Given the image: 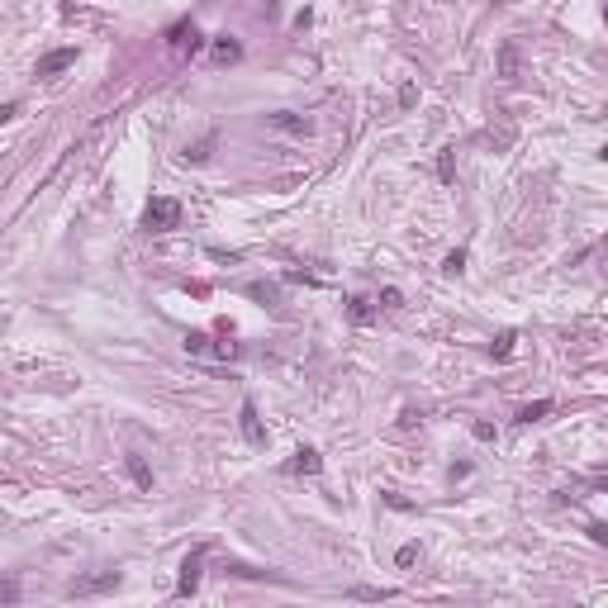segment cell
Returning <instances> with one entry per match:
<instances>
[{
	"label": "cell",
	"instance_id": "6da1fadb",
	"mask_svg": "<svg viewBox=\"0 0 608 608\" xmlns=\"http://www.w3.org/2000/svg\"><path fill=\"white\" fill-rule=\"evenodd\" d=\"M181 224V200H171V195H157V200H147L143 209V228L147 233H167V228Z\"/></svg>",
	"mask_w": 608,
	"mask_h": 608
},
{
	"label": "cell",
	"instance_id": "7a4b0ae2",
	"mask_svg": "<svg viewBox=\"0 0 608 608\" xmlns=\"http://www.w3.org/2000/svg\"><path fill=\"white\" fill-rule=\"evenodd\" d=\"M200 565H205V546H195L191 556L181 561V580H176V599H191L200 590Z\"/></svg>",
	"mask_w": 608,
	"mask_h": 608
},
{
	"label": "cell",
	"instance_id": "3957f363",
	"mask_svg": "<svg viewBox=\"0 0 608 608\" xmlns=\"http://www.w3.org/2000/svg\"><path fill=\"white\" fill-rule=\"evenodd\" d=\"M186 352L191 356H238V342H209L205 333H186Z\"/></svg>",
	"mask_w": 608,
	"mask_h": 608
},
{
	"label": "cell",
	"instance_id": "277c9868",
	"mask_svg": "<svg viewBox=\"0 0 608 608\" xmlns=\"http://www.w3.org/2000/svg\"><path fill=\"white\" fill-rule=\"evenodd\" d=\"M238 423H242V437H247L252 447H266V428H261V418H257V404H252V400H242Z\"/></svg>",
	"mask_w": 608,
	"mask_h": 608
},
{
	"label": "cell",
	"instance_id": "5b68a950",
	"mask_svg": "<svg viewBox=\"0 0 608 608\" xmlns=\"http://www.w3.org/2000/svg\"><path fill=\"white\" fill-rule=\"evenodd\" d=\"M518 62H523V57H518V38H504V43H499V57H495L499 77H504V81H518Z\"/></svg>",
	"mask_w": 608,
	"mask_h": 608
},
{
	"label": "cell",
	"instance_id": "8992f818",
	"mask_svg": "<svg viewBox=\"0 0 608 608\" xmlns=\"http://www.w3.org/2000/svg\"><path fill=\"white\" fill-rule=\"evenodd\" d=\"M286 471H290V475H319V471H323V456H319L314 447H300V451H295V461H290Z\"/></svg>",
	"mask_w": 608,
	"mask_h": 608
},
{
	"label": "cell",
	"instance_id": "52a82bcc",
	"mask_svg": "<svg viewBox=\"0 0 608 608\" xmlns=\"http://www.w3.org/2000/svg\"><path fill=\"white\" fill-rule=\"evenodd\" d=\"M72 62H77V48H57V52H48V57H38V77H57V72H67Z\"/></svg>",
	"mask_w": 608,
	"mask_h": 608
},
{
	"label": "cell",
	"instance_id": "ba28073f",
	"mask_svg": "<svg viewBox=\"0 0 608 608\" xmlns=\"http://www.w3.org/2000/svg\"><path fill=\"white\" fill-rule=\"evenodd\" d=\"M119 585V570H100V575H86L72 585V594H100V590H114Z\"/></svg>",
	"mask_w": 608,
	"mask_h": 608
},
{
	"label": "cell",
	"instance_id": "9c48e42d",
	"mask_svg": "<svg viewBox=\"0 0 608 608\" xmlns=\"http://www.w3.org/2000/svg\"><path fill=\"white\" fill-rule=\"evenodd\" d=\"M167 38H171V43H176V48H200V29H195L191 19H186V24H171V29H167Z\"/></svg>",
	"mask_w": 608,
	"mask_h": 608
},
{
	"label": "cell",
	"instance_id": "30bf717a",
	"mask_svg": "<svg viewBox=\"0 0 608 608\" xmlns=\"http://www.w3.org/2000/svg\"><path fill=\"white\" fill-rule=\"evenodd\" d=\"M347 319L352 323H371L376 319V304H371L366 295H352V300H347Z\"/></svg>",
	"mask_w": 608,
	"mask_h": 608
},
{
	"label": "cell",
	"instance_id": "8fae6325",
	"mask_svg": "<svg viewBox=\"0 0 608 608\" xmlns=\"http://www.w3.org/2000/svg\"><path fill=\"white\" fill-rule=\"evenodd\" d=\"M266 124L271 128H286V133H309V119H300V114H271V119H266Z\"/></svg>",
	"mask_w": 608,
	"mask_h": 608
},
{
	"label": "cell",
	"instance_id": "7c38bea8",
	"mask_svg": "<svg viewBox=\"0 0 608 608\" xmlns=\"http://www.w3.org/2000/svg\"><path fill=\"white\" fill-rule=\"evenodd\" d=\"M551 409H556L551 400H532V404H523V409H518V423H537V418H546Z\"/></svg>",
	"mask_w": 608,
	"mask_h": 608
},
{
	"label": "cell",
	"instance_id": "4fadbf2b",
	"mask_svg": "<svg viewBox=\"0 0 608 608\" xmlns=\"http://www.w3.org/2000/svg\"><path fill=\"white\" fill-rule=\"evenodd\" d=\"M238 57H242L238 38H219V43H214V62H238Z\"/></svg>",
	"mask_w": 608,
	"mask_h": 608
},
{
	"label": "cell",
	"instance_id": "5bb4252c",
	"mask_svg": "<svg viewBox=\"0 0 608 608\" xmlns=\"http://www.w3.org/2000/svg\"><path fill=\"white\" fill-rule=\"evenodd\" d=\"M128 475H133V485H138V490H152V471H147L143 456H128Z\"/></svg>",
	"mask_w": 608,
	"mask_h": 608
},
{
	"label": "cell",
	"instance_id": "9a60e30c",
	"mask_svg": "<svg viewBox=\"0 0 608 608\" xmlns=\"http://www.w3.org/2000/svg\"><path fill=\"white\" fill-rule=\"evenodd\" d=\"M513 342H518V333H499L495 342H490V352H495V361H509V356H513Z\"/></svg>",
	"mask_w": 608,
	"mask_h": 608
},
{
	"label": "cell",
	"instance_id": "2e32d148",
	"mask_svg": "<svg viewBox=\"0 0 608 608\" xmlns=\"http://www.w3.org/2000/svg\"><path fill=\"white\" fill-rule=\"evenodd\" d=\"M451 152H456V147H447V152L437 157V176L442 181H451V171H456V157H451Z\"/></svg>",
	"mask_w": 608,
	"mask_h": 608
},
{
	"label": "cell",
	"instance_id": "e0dca14e",
	"mask_svg": "<svg viewBox=\"0 0 608 608\" xmlns=\"http://www.w3.org/2000/svg\"><path fill=\"white\" fill-rule=\"evenodd\" d=\"M461 266H466V252H461V247H456V252H447V261H442V271H447V276H456Z\"/></svg>",
	"mask_w": 608,
	"mask_h": 608
},
{
	"label": "cell",
	"instance_id": "ac0fdd59",
	"mask_svg": "<svg viewBox=\"0 0 608 608\" xmlns=\"http://www.w3.org/2000/svg\"><path fill=\"white\" fill-rule=\"evenodd\" d=\"M352 599H395V590H366L361 585V590H352Z\"/></svg>",
	"mask_w": 608,
	"mask_h": 608
},
{
	"label": "cell",
	"instance_id": "d6986e66",
	"mask_svg": "<svg viewBox=\"0 0 608 608\" xmlns=\"http://www.w3.org/2000/svg\"><path fill=\"white\" fill-rule=\"evenodd\" d=\"M209 147H214V138H205V143H195L191 152H186V157H191V162H205V157H209Z\"/></svg>",
	"mask_w": 608,
	"mask_h": 608
},
{
	"label": "cell",
	"instance_id": "ffe728a7",
	"mask_svg": "<svg viewBox=\"0 0 608 608\" xmlns=\"http://www.w3.org/2000/svg\"><path fill=\"white\" fill-rule=\"evenodd\" d=\"M395 561H400V565H414V561H418V542L400 546V556H395Z\"/></svg>",
	"mask_w": 608,
	"mask_h": 608
},
{
	"label": "cell",
	"instance_id": "44dd1931",
	"mask_svg": "<svg viewBox=\"0 0 608 608\" xmlns=\"http://www.w3.org/2000/svg\"><path fill=\"white\" fill-rule=\"evenodd\" d=\"M400 300H404L400 290H385V295H381V309H400Z\"/></svg>",
	"mask_w": 608,
	"mask_h": 608
},
{
	"label": "cell",
	"instance_id": "7402d4cb",
	"mask_svg": "<svg viewBox=\"0 0 608 608\" xmlns=\"http://www.w3.org/2000/svg\"><path fill=\"white\" fill-rule=\"evenodd\" d=\"M471 432H475L480 442H495V423H475V428H471Z\"/></svg>",
	"mask_w": 608,
	"mask_h": 608
},
{
	"label": "cell",
	"instance_id": "603a6c76",
	"mask_svg": "<svg viewBox=\"0 0 608 608\" xmlns=\"http://www.w3.org/2000/svg\"><path fill=\"white\" fill-rule=\"evenodd\" d=\"M15 594H19L15 580H5V585H0V604H15Z\"/></svg>",
	"mask_w": 608,
	"mask_h": 608
},
{
	"label": "cell",
	"instance_id": "cb8c5ba5",
	"mask_svg": "<svg viewBox=\"0 0 608 608\" xmlns=\"http://www.w3.org/2000/svg\"><path fill=\"white\" fill-rule=\"evenodd\" d=\"M590 537H594V542H604V546H608V523H590Z\"/></svg>",
	"mask_w": 608,
	"mask_h": 608
},
{
	"label": "cell",
	"instance_id": "d4e9b609",
	"mask_svg": "<svg viewBox=\"0 0 608 608\" xmlns=\"http://www.w3.org/2000/svg\"><path fill=\"white\" fill-rule=\"evenodd\" d=\"M604 19H608V5H604Z\"/></svg>",
	"mask_w": 608,
	"mask_h": 608
}]
</instances>
